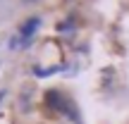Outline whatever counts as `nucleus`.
I'll return each instance as SVG.
<instances>
[{
  "label": "nucleus",
  "instance_id": "obj_1",
  "mask_svg": "<svg viewBox=\"0 0 129 124\" xmlns=\"http://www.w3.org/2000/svg\"><path fill=\"white\" fill-rule=\"evenodd\" d=\"M36 26H38V19L34 17L31 22H29L26 26H24V36H29V33H34V31H36Z\"/></svg>",
  "mask_w": 129,
  "mask_h": 124
},
{
  "label": "nucleus",
  "instance_id": "obj_2",
  "mask_svg": "<svg viewBox=\"0 0 129 124\" xmlns=\"http://www.w3.org/2000/svg\"><path fill=\"white\" fill-rule=\"evenodd\" d=\"M0 98H3V93H0Z\"/></svg>",
  "mask_w": 129,
  "mask_h": 124
}]
</instances>
